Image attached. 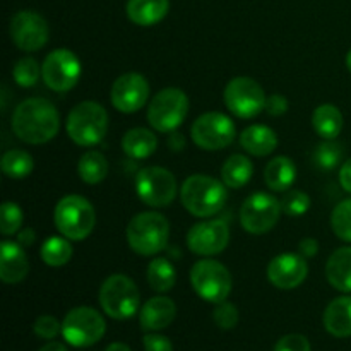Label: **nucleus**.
I'll return each instance as SVG.
<instances>
[{
    "instance_id": "12",
    "label": "nucleus",
    "mask_w": 351,
    "mask_h": 351,
    "mask_svg": "<svg viewBox=\"0 0 351 351\" xmlns=\"http://www.w3.org/2000/svg\"><path fill=\"white\" fill-rule=\"evenodd\" d=\"M263 86L250 77H233L225 88V105L239 119H254L266 108Z\"/></svg>"
},
{
    "instance_id": "42",
    "label": "nucleus",
    "mask_w": 351,
    "mask_h": 351,
    "mask_svg": "<svg viewBox=\"0 0 351 351\" xmlns=\"http://www.w3.org/2000/svg\"><path fill=\"white\" fill-rule=\"evenodd\" d=\"M266 113L271 117H281L288 112V99L283 95H271L266 99Z\"/></svg>"
},
{
    "instance_id": "16",
    "label": "nucleus",
    "mask_w": 351,
    "mask_h": 351,
    "mask_svg": "<svg viewBox=\"0 0 351 351\" xmlns=\"http://www.w3.org/2000/svg\"><path fill=\"white\" fill-rule=\"evenodd\" d=\"M230 242V228L225 219H209L197 223L187 233V247L197 256H216Z\"/></svg>"
},
{
    "instance_id": "36",
    "label": "nucleus",
    "mask_w": 351,
    "mask_h": 351,
    "mask_svg": "<svg viewBox=\"0 0 351 351\" xmlns=\"http://www.w3.org/2000/svg\"><path fill=\"white\" fill-rule=\"evenodd\" d=\"M23 226V211L16 202L5 201L0 208V233L3 237H10L19 233Z\"/></svg>"
},
{
    "instance_id": "8",
    "label": "nucleus",
    "mask_w": 351,
    "mask_h": 351,
    "mask_svg": "<svg viewBox=\"0 0 351 351\" xmlns=\"http://www.w3.org/2000/svg\"><path fill=\"white\" fill-rule=\"evenodd\" d=\"M191 283L195 293L206 302L221 304L230 297L233 280L230 271L221 263L213 259H202L192 266Z\"/></svg>"
},
{
    "instance_id": "5",
    "label": "nucleus",
    "mask_w": 351,
    "mask_h": 351,
    "mask_svg": "<svg viewBox=\"0 0 351 351\" xmlns=\"http://www.w3.org/2000/svg\"><path fill=\"white\" fill-rule=\"evenodd\" d=\"M53 223L62 235L79 242L88 239L95 230L96 211L91 202L82 195H65L55 206Z\"/></svg>"
},
{
    "instance_id": "40",
    "label": "nucleus",
    "mask_w": 351,
    "mask_h": 351,
    "mask_svg": "<svg viewBox=\"0 0 351 351\" xmlns=\"http://www.w3.org/2000/svg\"><path fill=\"white\" fill-rule=\"evenodd\" d=\"M273 351H312L311 343L302 335H287L274 345Z\"/></svg>"
},
{
    "instance_id": "41",
    "label": "nucleus",
    "mask_w": 351,
    "mask_h": 351,
    "mask_svg": "<svg viewBox=\"0 0 351 351\" xmlns=\"http://www.w3.org/2000/svg\"><path fill=\"white\" fill-rule=\"evenodd\" d=\"M143 343L146 351H173V345H171V341L167 336L154 335V332L144 336Z\"/></svg>"
},
{
    "instance_id": "1",
    "label": "nucleus",
    "mask_w": 351,
    "mask_h": 351,
    "mask_svg": "<svg viewBox=\"0 0 351 351\" xmlns=\"http://www.w3.org/2000/svg\"><path fill=\"white\" fill-rule=\"evenodd\" d=\"M10 125L23 143L45 144L58 134L60 117L47 98H27L16 106Z\"/></svg>"
},
{
    "instance_id": "31",
    "label": "nucleus",
    "mask_w": 351,
    "mask_h": 351,
    "mask_svg": "<svg viewBox=\"0 0 351 351\" xmlns=\"http://www.w3.org/2000/svg\"><path fill=\"white\" fill-rule=\"evenodd\" d=\"M40 256L43 263L48 264V266H65L72 257V245L69 243L67 237H50L41 245Z\"/></svg>"
},
{
    "instance_id": "18",
    "label": "nucleus",
    "mask_w": 351,
    "mask_h": 351,
    "mask_svg": "<svg viewBox=\"0 0 351 351\" xmlns=\"http://www.w3.org/2000/svg\"><path fill=\"white\" fill-rule=\"evenodd\" d=\"M307 274V261L302 254H280L267 266V280L280 290H293L300 287Z\"/></svg>"
},
{
    "instance_id": "25",
    "label": "nucleus",
    "mask_w": 351,
    "mask_h": 351,
    "mask_svg": "<svg viewBox=\"0 0 351 351\" xmlns=\"http://www.w3.org/2000/svg\"><path fill=\"white\" fill-rule=\"evenodd\" d=\"M158 139L149 129L136 127L127 130L122 139V149L132 160H146L156 151Z\"/></svg>"
},
{
    "instance_id": "20",
    "label": "nucleus",
    "mask_w": 351,
    "mask_h": 351,
    "mask_svg": "<svg viewBox=\"0 0 351 351\" xmlns=\"http://www.w3.org/2000/svg\"><path fill=\"white\" fill-rule=\"evenodd\" d=\"M177 305L171 298L154 297L143 305L139 312L141 328L144 331H161L175 321Z\"/></svg>"
},
{
    "instance_id": "22",
    "label": "nucleus",
    "mask_w": 351,
    "mask_h": 351,
    "mask_svg": "<svg viewBox=\"0 0 351 351\" xmlns=\"http://www.w3.org/2000/svg\"><path fill=\"white\" fill-rule=\"evenodd\" d=\"M170 0H129L127 16L137 26H154L167 17Z\"/></svg>"
},
{
    "instance_id": "13",
    "label": "nucleus",
    "mask_w": 351,
    "mask_h": 351,
    "mask_svg": "<svg viewBox=\"0 0 351 351\" xmlns=\"http://www.w3.org/2000/svg\"><path fill=\"white\" fill-rule=\"evenodd\" d=\"M281 201L266 192H256L243 201L240 209V223L252 235H263L274 228L281 215Z\"/></svg>"
},
{
    "instance_id": "45",
    "label": "nucleus",
    "mask_w": 351,
    "mask_h": 351,
    "mask_svg": "<svg viewBox=\"0 0 351 351\" xmlns=\"http://www.w3.org/2000/svg\"><path fill=\"white\" fill-rule=\"evenodd\" d=\"M34 242H36V233L33 228H24L17 233V243L23 247H31Z\"/></svg>"
},
{
    "instance_id": "3",
    "label": "nucleus",
    "mask_w": 351,
    "mask_h": 351,
    "mask_svg": "<svg viewBox=\"0 0 351 351\" xmlns=\"http://www.w3.org/2000/svg\"><path fill=\"white\" fill-rule=\"evenodd\" d=\"M170 223L160 213L146 211L136 215L127 226V242L130 249L144 257L156 256L167 249Z\"/></svg>"
},
{
    "instance_id": "33",
    "label": "nucleus",
    "mask_w": 351,
    "mask_h": 351,
    "mask_svg": "<svg viewBox=\"0 0 351 351\" xmlns=\"http://www.w3.org/2000/svg\"><path fill=\"white\" fill-rule=\"evenodd\" d=\"M343 153L345 151H343L341 144L336 143L335 139H324V143H321L315 147L312 160H314L315 167H319L321 170H332V168H336L339 165Z\"/></svg>"
},
{
    "instance_id": "34",
    "label": "nucleus",
    "mask_w": 351,
    "mask_h": 351,
    "mask_svg": "<svg viewBox=\"0 0 351 351\" xmlns=\"http://www.w3.org/2000/svg\"><path fill=\"white\" fill-rule=\"evenodd\" d=\"M41 75H43V69L38 64V60H34L31 57H24L21 60H17L12 69L14 81L21 88H31V86H34L40 81Z\"/></svg>"
},
{
    "instance_id": "14",
    "label": "nucleus",
    "mask_w": 351,
    "mask_h": 351,
    "mask_svg": "<svg viewBox=\"0 0 351 351\" xmlns=\"http://www.w3.org/2000/svg\"><path fill=\"white\" fill-rule=\"evenodd\" d=\"M43 81L51 91L65 93L77 84L81 77V62L74 51L67 48H57L50 51L45 58L43 65Z\"/></svg>"
},
{
    "instance_id": "46",
    "label": "nucleus",
    "mask_w": 351,
    "mask_h": 351,
    "mask_svg": "<svg viewBox=\"0 0 351 351\" xmlns=\"http://www.w3.org/2000/svg\"><path fill=\"white\" fill-rule=\"evenodd\" d=\"M168 146H170L171 151H182L185 147V137L180 132H177V130H173V132H170Z\"/></svg>"
},
{
    "instance_id": "49",
    "label": "nucleus",
    "mask_w": 351,
    "mask_h": 351,
    "mask_svg": "<svg viewBox=\"0 0 351 351\" xmlns=\"http://www.w3.org/2000/svg\"><path fill=\"white\" fill-rule=\"evenodd\" d=\"M346 65H348V69L351 72V50L348 51V55H346Z\"/></svg>"
},
{
    "instance_id": "23",
    "label": "nucleus",
    "mask_w": 351,
    "mask_h": 351,
    "mask_svg": "<svg viewBox=\"0 0 351 351\" xmlns=\"http://www.w3.org/2000/svg\"><path fill=\"white\" fill-rule=\"evenodd\" d=\"M240 144L252 156H267L276 149L278 137L271 127L256 123L240 134Z\"/></svg>"
},
{
    "instance_id": "15",
    "label": "nucleus",
    "mask_w": 351,
    "mask_h": 351,
    "mask_svg": "<svg viewBox=\"0 0 351 351\" xmlns=\"http://www.w3.org/2000/svg\"><path fill=\"white\" fill-rule=\"evenodd\" d=\"M14 45L23 51H38L47 45L50 29L43 16L34 10H21L14 14L9 26Z\"/></svg>"
},
{
    "instance_id": "24",
    "label": "nucleus",
    "mask_w": 351,
    "mask_h": 351,
    "mask_svg": "<svg viewBox=\"0 0 351 351\" xmlns=\"http://www.w3.org/2000/svg\"><path fill=\"white\" fill-rule=\"evenodd\" d=\"M326 278L332 288L351 293V247L335 250L326 263Z\"/></svg>"
},
{
    "instance_id": "32",
    "label": "nucleus",
    "mask_w": 351,
    "mask_h": 351,
    "mask_svg": "<svg viewBox=\"0 0 351 351\" xmlns=\"http://www.w3.org/2000/svg\"><path fill=\"white\" fill-rule=\"evenodd\" d=\"M0 167H2L3 175H7L9 178L21 180V178H26L33 171L34 163L31 154L26 153V151L10 149L2 156Z\"/></svg>"
},
{
    "instance_id": "44",
    "label": "nucleus",
    "mask_w": 351,
    "mask_h": 351,
    "mask_svg": "<svg viewBox=\"0 0 351 351\" xmlns=\"http://www.w3.org/2000/svg\"><path fill=\"white\" fill-rule=\"evenodd\" d=\"M339 184H341V187L345 189L346 192L351 194V158L343 163L341 170H339Z\"/></svg>"
},
{
    "instance_id": "6",
    "label": "nucleus",
    "mask_w": 351,
    "mask_h": 351,
    "mask_svg": "<svg viewBox=\"0 0 351 351\" xmlns=\"http://www.w3.org/2000/svg\"><path fill=\"white\" fill-rule=\"evenodd\" d=\"M139 290L125 274H113L99 288V305L115 321H125L139 311Z\"/></svg>"
},
{
    "instance_id": "19",
    "label": "nucleus",
    "mask_w": 351,
    "mask_h": 351,
    "mask_svg": "<svg viewBox=\"0 0 351 351\" xmlns=\"http://www.w3.org/2000/svg\"><path fill=\"white\" fill-rule=\"evenodd\" d=\"M29 273L26 252L21 243L3 240L0 243V280L5 285H17Z\"/></svg>"
},
{
    "instance_id": "48",
    "label": "nucleus",
    "mask_w": 351,
    "mask_h": 351,
    "mask_svg": "<svg viewBox=\"0 0 351 351\" xmlns=\"http://www.w3.org/2000/svg\"><path fill=\"white\" fill-rule=\"evenodd\" d=\"M105 351H132L125 343H112L110 346H106Z\"/></svg>"
},
{
    "instance_id": "4",
    "label": "nucleus",
    "mask_w": 351,
    "mask_h": 351,
    "mask_svg": "<svg viewBox=\"0 0 351 351\" xmlns=\"http://www.w3.org/2000/svg\"><path fill=\"white\" fill-rule=\"evenodd\" d=\"M65 129L77 146L93 147L108 132V113L99 103L82 101L69 112Z\"/></svg>"
},
{
    "instance_id": "27",
    "label": "nucleus",
    "mask_w": 351,
    "mask_h": 351,
    "mask_svg": "<svg viewBox=\"0 0 351 351\" xmlns=\"http://www.w3.org/2000/svg\"><path fill=\"white\" fill-rule=\"evenodd\" d=\"M312 125L322 139H336L343 130V113L331 103H324L312 113Z\"/></svg>"
},
{
    "instance_id": "21",
    "label": "nucleus",
    "mask_w": 351,
    "mask_h": 351,
    "mask_svg": "<svg viewBox=\"0 0 351 351\" xmlns=\"http://www.w3.org/2000/svg\"><path fill=\"white\" fill-rule=\"evenodd\" d=\"M324 328L335 338L351 336V297L335 298L324 311Z\"/></svg>"
},
{
    "instance_id": "38",
    "label": "nucleus",
    "mask_w": 351,
    "mask_h": 351,
    "mask_svg": "<svg viewBox=\"0 0 351 351\" xmlns=\"http://www.w3.org/2000/svg\"><path fill=\"white\" fill-rule=\"evenodd\" d=\"M213 319H215V324L218 328L228 331V329H233L239 324V308L226 300L221 302V304H216Z\"/></svg>"
},
{
    "instance_id": "17",
    "label": "nucleus",
    "mask_w": 351,
    "mask_h": 351,
    "mask_svg": "<svg viewBox=\"0 0 351 351\" xmlns=\"http://www.w3.org/2000/svg\"><path fill=\"white\" fill-rule=\"evenodd\" d=\"M110 98L119 112L134 113L143 108L149 99V82L137 72L123 74L113 82Z\"/></svg>"
},
{
    "instance_id": "10",
    "label": "nucleus",
    "mask_w": 351,
    "mask_h": 351,
    "mask_svg": "<svg viewBox=\"0 0 351 351\" xmlns=\"http://www.w3.org/2000/svg\"><path fill=\"white\" fill-rule=\"evenodd\" d=\"M136 192L146 206L167 208L177 197V180L167 168L146 167L137 173Z\"/></svg>"
},
{
    "instance_id": "11",
    "label": "nucleus",
    "mask_w": 351,
    "mask_h": 351,
    "mask_svg": "<svg viewBox=\"0 0 351 351\" xmlns=\"http://www.w3.org/2000/svg\"><path fill=\"white\" fill-rule=\"evenodd\" d=\"M235 132L233 120L219 112L202 113L194 120L191 127L192 141L206 151H218L228 147L235 139Z\"/></svg>"
},
{
    "instance_id": "28",
    "label": "nucleus",
    "mask_w": 351,
    "mask_h": 351,
    "mask_svg": "<svg viewBox=\"0 0 351 351\" xmlns=\"http://www.w3.org/2000/svg\"><path fill=\"white\" fill-rule=\"evenodd\" d=\"M254 175V165L243 154H232L221 168L223 184L228 189H242Z\"/></svg>"
},
{
    "instance_id": "43",
    "label": "nucleus",
    "mask_w": 351,
    "mask_h": 351,
    "mask_svg": "<svg viewBox=\"0 0 351 351\" xmlns=\"http://www.w3.org/2000/svg\"><path fill=\"white\" fill-rule=\"evenodd\" d=\"M319 252V242L315 239H304L298 243V254L304 257H314Z\"/></svg>"
},
{
    "instance_id": "30",
    "label": "nucleus",
    "mask_w": 351,
    "mask_h": 351,
    "mask_svg": "<svg viewBox=\"0 0 351 351\" xmlns=\"http://www.w3.org/2000/svg\"><path fill=\"white\" fill-rule=\"evenodd\" d=\"M77 173L79 178L86 182V184H99L108 175V161H106V158L99 151H88L79 160Z\"/></svg>"
},
{
    "instance_id": "26",
    "label": "nucleus",
    "mask_w": 351,
    "mask_h": 351,
    "mask_svg": "<svg viewBox=\"0 0 351 351\" xmlns=\"http://www.w3.org/2000/svg\"><path fill=\"white\" fill-rule=\"evenodd\" d=\"M295 177H297V167L287 156H276L267 163L264 170L266 185L274 192L288 191L293 185Z\"/></svg>"
},
{
    "instance_id": "7",
    "label": "nucleus",
    "mask_w": 351,
    "mask_h": 351,
    "mask_svg": "<svg viewBox=\"0 0 351 351\" xmlns=\"http://www.w3.org/2000/svg\"><path fill=\"white\" fill-rule=\"evenodd\" d=\"M189 113V98L182 89L165 88L153 96L147 106V122L158 132H173Z\"/></svg>"
},
{
    "instance_id": "9",
    "label": "nucleus",
    "mask_w": 351,
    "mask_h": 351,
    "mask_svg": "<svg viewBox=\"0 0 351 351\" xmlns=\"http://www.w3.org/2000/svg\"><path fill=\"white\" fill-rule=\"evenodd\" d=\"M106 322L91 307H75L62 322V336L74 348H88L105 336Z\"/></svg>"
},
{
    "instance_id": "29",
    "label": "nucleus",
    "mask_w": 351,
    "mask_h": 351,
    "mask_svg": "<svg viewBox=\"0 0 351 351\" xmlns=\"http://www.w3.org/2000/svg\"><path fill=\"white\" fill-rule=\"evenodd\" d=\"M147 283L158 293H167L177 283L173 264L165 257H156L147 266Z\"/></svg>"
},
{
    "instance_id": "35",
    "label": "nucleus",
    "mask_w": 351,
    "mask_h": 351,
    "mask_svg": "<svg viewBox=\"0 0 351 351\" xmlns=\"http://www.w3.org/2000/svg\"><path fill=\"white\" fill-rule=\"evenodd\" d=\"M331 226L338 239L351 243V199L336 206L331 215Z\"/></svg>"
},
{
    "instance_id": "2",
    "label": "nucleus",
    "mask_w": 351,
    "mask_h": 351,
    "mask_svg": "<svg viewBox=\"0 0 351 351\" xmlns=\"http://www.w3.org/2000/svg\"><path fill=\"white\" fill-rule=\"evenodd\" d=\"M184 208L197 218H209L218 215L228 199L226 185L209 175H192L180 189Z\"/></svg>"
},
{
    "instance_id": "47",
    "label": "nucleus",
    "mask_w": 351,
    "mask_h": 351,
    "mask_svg": "<svg viewBox=\"0 0 351 351\" xmlns=\"http://www.w3.org/2000/svg\"><path fill=\"white\" fill-rule=\"evenodd\" d=\"M40 351H67V348H65L62 343H57V341H50L47 343L45 346H41Z\"/></svg>"
},
{
    "instance_id": "39",
    "label": "nucleus",
    "mask_w": 351,
    "mask_h": 351,
    "mask_svg": "<svg viewBox=\"0 0 351 351\" xmlns=\"http://www.w3.org/2000/svg\"><path fill=\"white\" fill-rule=\"evenodd\" d=\"M33 331L41 339H55L62 332V324L53 315H40L34 321Z\"/></svg>"
},
{
    "instance_id": "37",
    "label": "nucleus",
    "mask_w": 351,
    "mask_h": 351,
    "mask_svg": "<svg viewBox=\"0 0 351 351\" xmlns=\"http://www.w3.org/2000/svg\"><path fill=\"white\" fill-rule=\"evenodd\" d=\"M311 202L308 194L293 189V191H288L285 197L281 199V209H283L285 215L291 216V218H300L311 209Z\"/></svg>"
}]
</instances>
